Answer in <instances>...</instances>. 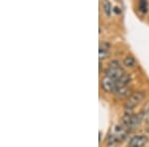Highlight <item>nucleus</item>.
<instances>
[{"label":"nucleus","mask_w":149,"mask_h":147,"mask_svg":"<svg viewBox=\"0 0 149 147\" xmlns=\"http://www.w3.org/2000/svg\"><path fill=\"white\" fill-rule=\"evenodd\" d=\"M114 93L118 96V98L126 96V95H128L129 93H130V88H129V86H124V88H119V90L115 91Z\"/></svg>","instance_id":"7"},{"label":"nucleus","mask_w":149,"mask_h":147,"mask_svg":"<svg viewBox=\"0 0 149 147\" xmlns=\"http://www.w3.org/2000/svg\"><path fill=\"white\" fill-rule=\"evenodd\" d=\"M142 114H149V102L145 105V107H144Z\"/></svg>","instance_id":"11"},{"label":"nucleus","mask_w":149,"mask_h":147,"mask_svg":"<svg viewBox=\"0 0 149 147\" xmlns=\"http://www.w3.org/2000/svg\"><path fill=\"white\" fill-rule=\"evenodd\" d=\"M147 123L149 124V115H148V117H147Z\"/></svg>","instance_id":"12"},{"label":"nucleus","mask_w":149,"mask_h":147,"mask_svg":"<svg viewBox=\"0 0 149 147\" xmlns=\"http://www.w3.org/2000/svg\"><path fill=\"white\" fill-rule=\"evenodd\" d=\"M102 8H103V12L107 16H110L111 14V5L109 1H104L102 3Z\"/></svg>","instance_id":"8"},{"label":"nucleus","mask_w":149,"mask_h":147,"mask_svg":"<svg viewBox=\"0 0 149 147\" xmlns=\"http://www.w3.org/2000/svg\"><path fill=\"white\" fill-rule=\"evenodd\" d=\"M139 9H140V11H142L143 13H145V12L147 11V2L146 1L139 2Z\"/></svg>","instance_id":"10"},{"label":"nucleus","mask_w":149,"mask_h":147,"mask_svg":"<svg viewBox=\"0 0 149 147\" xmlns=\"http://www.w3.org/2000/svg\"><path fill=\"white\" fill-rule=\"evenodd\" d=\"M123 74L124 73L122 68H111V67H109L107 69V71H105V77L113 79V81H117Z\"/></svg>","instance_id":"4"},{"label":"nucleus","mask_w":149,"mask_h":147,"mask_svg":"<svg viewBox=\"0 0 149 147\" xmlns=\"http://www.w3.org/2000/svg\"><path fill=\"white\" fill-rule=\"evenodd\" d=\"M123 65L125 67H127V68H133V67L136 65L135 58H134L133 56H131V55L126 56L123 60Z\"/></svg>","instance_id":"6"},{"label":"nucleus","mask_w":149,"mask_h":147,"mask_svg":"<svg viewBox=\"0 0 149 147\" xmlns=\"http://www.w3.org/2000/svg\"><path fill=\"white\" fill-rule=\"evenodd\" d=\"M145 98V93L144 91H134L129 95L128 98H127L125 102V109L126 111H132L134 107L137 105H139Z\"/></svg>","instance_id":"1"},{"label":"nucleus","mask_w":149,"mask_h":147,"mask_svg":"<svg viewBox=\"0 0 149 147\" xmlns=\"http://www.w3.org/2000/svg\"><path fill=\"white\" fill-rule=\"evenodd\" d=\"M130 82H131L130 76H129L128 74L124 73L120 78L117 79V81H115L113 91L119 90V88H124V86H128L129 84H130Z\"/></svg>","instance_id":"3"},{"label":"nucleus","mask_w":149,"mask_h":147,"mask_svg":"<svg viewBox=\"0 0 149 147\" xmlns=\"http://www.w3.org/2000/svg\"><path fill=\"white\" fill-rule=\"evenodd\" d=\"M114 84H115V81L104 76V78L102 79L100 86H102V88L104 91H113Z\"/></svg>","instance_id":"5"},{"label":"nucleus","mask_w":149,"mask_h":147,"mask_svg":"<svg viewBox=\"0 0 149 147\" xmlns=\"http://www.w3.org/2000/svg\"><path fill=\"white\" fill-rule=\"evenodd\" d=\"M109 49L110 44L109 42L102 41V42L100 43V50H98V52H109Z\"/></svg>","instance_id":"9"},{"label":"nucleus","mask_w":149,"mask_h":147,"mask_svg":"<svg viewBox=\"0 0 149 147\" xmlns=\"http://www.w3.org/2000/svg\"><path fill=\"white\" fill-rule=\"evenodd\" d=\"M148 138L147 136L139 134V135H135L129 140L128 147H143L147 143Z\"/></svg>","instance_id":"2"}]
</instances>
